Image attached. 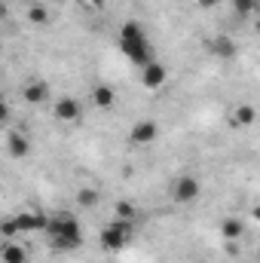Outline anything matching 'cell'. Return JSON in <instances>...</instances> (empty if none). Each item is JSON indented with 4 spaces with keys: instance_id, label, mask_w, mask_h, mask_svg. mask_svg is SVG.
<instances>
[{
    "instance_id": "14",
    "label": "cell",
    "mask_w": 260,
    "mask_h": 263,
    "mask_svg": "<svg viewBox=\"0 0 260 263\" xmlns=\"http://www.w3.org/2000/svg\"><path fill=\"white\" fill-rule=\"evenodd\" d=\"M220 236H224L227 242H239V239L245 236V220H242V217H224V220H220Z\"/></svg>"
},
{
    "instance_id": "7",
    "label": "cell",
    "mask_w": 260,
    "mask_h": 263,
    "mask_svg": "<svg viewBox=\"0 0 260 263\" xmlns=\"http://www.w3.org/2000/svg\"><path fill=\"white\" fill-rule=\"evenodd\" d=\"M49 95H52V89H49V83L46 80H28L25 86H22V98L31 104V107H43L46 101H49Z\"/></svg>"
},
{
    "instance_id": "4",
    "label": "cell",
    "mask_w": 260,
    "mask_h": 263,
    "mask_svg": "<svg viewBox=\"0 0 260 263\" xmlns=\"http://www.w3.org/2000/svg\"><path fill=\"white\" fill-rule=\"evenodd\" d=\"M46 236H73V239H83V227L77 220L73 211H55V214H46Z\"/></svg>"
},
{
    "instance_id": "18",
    "label": "cell",
    "mask_w": 260,
    "mask_h": 263,
    "mask_svg": "<svg viewBox=\"0 0 260 263\" xmlns=\"http://www.w3.org/2000/svg\"><path fill=\"white\" fill-rule=\"evenodd\" d=\"M254 120H257L254 104H239V107H236V114H233V123H236V126H251Z\"/></svg>"
},
{
    "instance_id": "21",
    "label": "cell",
    "mask_w": 260,
    "mask_h": 263,
    "mask_svg": "<svg viewBox=\"0 0 260 263\" xmlns=\"http://www.w3.org/2000/svg\"><path fill=\"white\" fill-rule=\"evenodd\" d=\"M9 123V104L3 101V95H0V126H6Z\"/></svg>"
},
{
    "instance_id": "13",
    "label": "cell",
    "mask_w": 260,
    "mask_h": 263,
    "mask_svg": "<svg viewBox=\"0 0 260 263\" xmlns=\"http://www.w3.org/2000/svg\"><path fill=\"white\" fill-rule=\"evenodd\" d=\"M92 104L98 107V110H110L114 104H117V92H114V86H95L92 89Z\"/></svg>"
},
{
    "instance_id": "11",
    "label": "cell",
    "mask_w": 260,
    "mask_h": 263,
    "mask_svg": "<svg viewBox=\"0 0 260 263\" xmlns=\"http://www.w3.org/2000/svg\"><path fill=\"white\" fill-rule=\"evenodd\" d=\"M6 153L9 156H15V159H28V153H31V141H28V135L18 129H12L6 135Z\"/></svg>"
},
{
    "instance_id": "3",
    "label": "cell",
    "mask_w": 260,
    "mask_h": 263,
    "mask_svg": "<svg viewBox=\"0 0 260 263\" xmlns=\"http://www.w3.org/2000/svg\"><path fill=\"white\" fill-rule=\"evenodd\" d=\"M46 230V214L43 211H18L6 220H0V236L3 239H15L22 233H37Z\"/></svg>"
},
{
    "instance_id": "20",
    "label": "cell",
    "mask_w": 260,
    "mask_h": 263,
    "mask_svg": "<svg viewBox=\"0 0 260 263\" xmlns=\"http://www.w3.org/2000/svg\"><path fill=\"white\" fill-rule=\"evenodd\" d=\"M114 217H123V220H138V211H135V205L132 202H117V208H114Z\"/></svg>"
},
{
    "instance_id": "1",
    "label": "cell",
    "mask_w": 260,
    "mask_h": 263,
    "mask_svg": "<svg viewBox=\"0 0 260 263\" xmlns=\"http://www.w3.org/2000/svg\"><path fill=\"white\" fill-rule=\"evenodd\" d=\"M120 52L129 59L132 65H138V67L156 62V49H153L150 37H147L144 25H141V22H135V18H129V22L120 28Z\"/></svg>"
},
{
    "instance_id": "6",
    "label": "cell",
    "mask_w": 260,
    "mask_h": 263,
    "mask_svg": "<svg viewBox=\"0 0 260 263\" xmlns=\"http://www.w3.org/2000/svg\"><path fill=\"white\" fill-rule=\"evenodd\" d=\"M205 52L211 55V59H236V52H239V46H236V40L230 37V34H214V37H208L205 40Z\"/></svg>"
},
{
    "instance_id": "22",
    "label": "cell",
    "mask_w": 260,
    "mask_h": 263,
    "mask_svg": "<svg viewBox=\"0 0 260 263\" xmlns=\"http://www.w3.org/2000/svg\"><path fill=\"white\" fill-rule=\"evenodd\" d=\"M217 3H220V0H199L202 9H211V6H217Z\"/></svg>"
},
{
    "instance_id": "19",
    "label": "cell",
    "mask_w": 260,
    "mask_h": 263,
    "mask_svg": "<svg viewBox=\"0 0 260 263\" xmlns=\"http://www.w3.org/2000/svg\"><path fill=\"white\" fill-rule=\"evenodd\" d=\"M28 22H31V25H46V22H49V9L40 6V3H31V6H28Z\"/></svg>"
},
{
    "instance_id": "10",
    "label": "cell",
    "mask_w": 260,
    "mask_h": 263,
    "mask_svg": "<svg viewBox=\"0 0 260 263\" xmlns=\"http://www.w3.org/2000/svg\"><path fill=\"white\" fill-rule=\"evenodd\" d=\"M52 114H55L59 123H77V120L83 117V107H80L77 98H59L55 107H52Z\"/></svg>"
},
{
    "instance_id": "5",
    "label": "cell",
    "mask_w": 260,
    "mask_h": 263,
    "mask_svg": "<svg viewBox=\"0 0 260 263\" xmlns=\"http://www.w3.org/2000/svg\"><path fill=\"white\" fill-rule=\"evenodd\" d=\"M202 193V184H199V178L196 175H181V178H175V184H172V199H175V205H193L196 199Z\"/></svg>"
},
{
    "instance_id": "2",
    "label": "cell",
    "mask_w": 260,
    "mask_h": 263,
    "mask_svg": "<svg viewBox=\"0 0 260 263\" xmlns=\"http://www.w3.org/2000/svg\"><path fill=\"white\" fill-rule=\"evenodd\" d=\"M135 227H138V220H123V217H114V220H110V223H104V230L98 233V245H101L107 254L123 251V248L132 242V236H135Z\"/></svg>"
},
{
    "instance_id": "9",
    "label": "cell",
    "mask_w": 260,
    "mask_h": 263,
    "mask_svg": "<svg viewBox=\"0 0 260 263\" xmlns=\"http://www.w3.org/2000/svg\"><path fill=\"white\" fill-rule=\"evenodd\" d=\"M159 138V123L156 120H138L129 132V141L132 144H138V147H144V144H153Z\"/></svg>"
},
{
    "instance_id": "17",
    "label": "cell",
    "mask_w": 260,
    "mask_h": 263,
    "mask_svg": "<svg viewBox=\"0 0 260 263\" xmlns=\"http://www.w3.org/2000/svg\"><path fill=\"white\" fill-rule=\"evenodd\" d=\"M73 199H77V205H80V208H95V205L101 202V193H98L95 187H80Z\"/></svg>"
},
{
    "instance_id": "12",
    "label": "cell",
    "mask_w": 260,
    "mask_h": 263,
    "mask_svg": "<svg viewBox=\"0 0 260 263\" xmlns=\"http://www.w3.org/2000/svg\"><path fill=\"white\" fill-rule=\"evenodd\" d=\"M0 263H28L25 245H18L15 239H6V242L0 245Z\"/></svg>"
},
{
    "instance_id": "8",
    "label": "cell",
    "mask_w": 260,
    "mask_h": 263,
    "mask_svg": "<svg viewBox=\"0 0 260 263\" xmlns=\"http://www.w3.org/2000/svg\"><path fill=\"white\" fill-rule=\"evenodd\" d=\"M169 80V67L162 65V62H150V65L141 67V86L147 89V92H156V89H162V83Z\"/></svg>"
},
{
    "instance_id": "23",
    "label": "cell",
    "mask_w": 260,
    "mask_h": 263,
    "mask_svg": "<svg viewBox=\"0 0 260 263\" xmlns=\"http://www.w3.org/2000/svg\"><path fill=\"white\" fill-rule=\"evenodd\" d=\"M86 3H89V6H107L110 0H86Z\"/></svg>"
},
{
    "instance_id": "24",
    "label": "cell",
    "mask_w": 260,
    "mask_h": 263,
    "mask_svg": "<svg viewBox=\"0 0 260 263\" xmlns=\"http://www.w3.org/2000/svg\"><path fill=\"white\" fill-rule=\"evenodd\" d=\"M0 18H6V3L0 0Z\"/></svg>"
},
{
    "instance_id": "16",
    "label": "cell",
    "mask_w": 260,
    "mask_h": 263,
    "mask_svg": "<svg viewBox=\"0 0 260 263\" xmlns=\"http://www.w3.org/2000/svg\"><path fill=\"white\" fill-rule=\"evenodd\" d=\"M230 6H233V15H236V18H251L260 9L257 0H230Z\"/></svg>"
},
{
    "instance_id": "15",
    "label": "cell",
    "mask_w": 260,
    "mask_h": 263,
    "mask_svg": "<svg viewBox=\"0 0 260 263\" xmlns=\"http://www.w3.org/2000/svg\"><path fill=\"white\" fill-rule=\"evenodd\" d=\"M46 239H49V248H55L62 254H70L83 245V239H73V236H46Z\"/></svg>"
}]
</instances>
